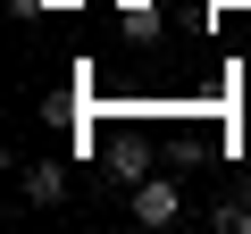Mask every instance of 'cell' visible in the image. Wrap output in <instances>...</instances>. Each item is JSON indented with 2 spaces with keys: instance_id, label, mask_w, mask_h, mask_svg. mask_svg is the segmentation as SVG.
<instances>
[{
  "instance_id": "6da1fadb",
  "label": "cell",
  "mask_w": 251,
  "mask_h": 234,
  "mask_svg": "<svg viewBox=\"0 0 251 234\" xmlns=\"http://www.w3.org/2000/svg\"><path fill=\"white\" fill-rule=\"evenodd\" d=\"M126 209H134V226H176L184 217V184L176 176H143L134 192H126Z\"/></svg>"
},
{
  "instance_id": "7a4b0ae2",
  "label": "cell",
  "mask_w": 251,
  "mask_h": 234,
  "mask_svg": "<svg viewBox=\"0 0 251 234\" xmlns=\"http://www.w3.org/2000/svg\"><path fill=\"white\" fill-rule=\"evenodd\" d=\"M17 201H34V209H59V201H67V167H59V159H34V167H17Z\"/></svg>"
},
{
  "instance_id": "3957f363",
  "label": "cell",
  "mask_w": 251,
  "mask_h": 234,
  "mask_svg": "<svg viewBox=\"0 0 251 234\" xmlns=\"http://www.w3.org/2000/svg\"><path fill=\"white\" fill-rule=\"evenodd\" d=\"M109 167H117L126 184H143V176H151V151H143V134H117V142H109Z\"/></svg>"
},
{
  "instance_id": "277c9868",
  "label": "cell",
  "mask_w": 251,
  "mask_h": 234,
  "mask_svg": "<svg viewBox=\"0 0 251 234\" xmlns=\"http://www.w3.org/2000/svg\"><path fill=\"white\" fill-rule=\"evenodd\" d=\"M209 226H218V234H251V192H226V201L209 209Z\"/></svg>"
},
{
  "instance_id": "5b68a950",
  "label": "cell",
  "mask_w": 251,
  "mask_h": 234,
  "mask_svg": "<svg viewBox=\"0 0 251 234\" xmlns=\"http://www.w3.org/2000/svg\"><path fill=\"white\" fill-rule=\"evenodd\" d=\"M50 9V0H9V17H42Z\"/></svg>"
}]
</instances>
